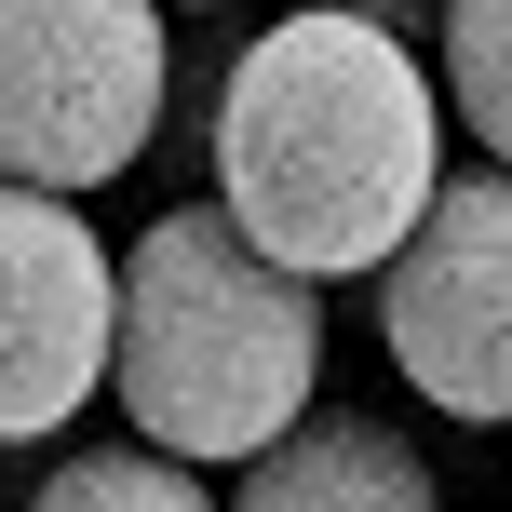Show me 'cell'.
Here are the masks:
<instances>
[{"label":"cell","mask_w":512,"mask_h":512,"mask_svg":"<svg viewBox=\"0 0 512 512\" xmlns=\"http://www.w3.org/2000/svg\"><path fill=\"white\" fill-rule=\"evenodd\" d=\"M445 189V81L364 14H283L230 54L216 216L297 283H378Z\"/></svg>","instance_id":"obj_1"},{"label":"cell","mask_w":512,"mask_h":512,"mask_svg":"<svg viewBox=\"0 0 512 512\" xmlns=\"http://www.w3.org/2000/svg\"><path fill=\"white\" fill-rule=\"evenodd\" d=\"M108 405L162 459H256L324 405V283L270 270L216 203H162L122 243V324H108Z\"/></svg>","instance_id":"obj_2"},{"label":"cell","mask_w":512,"mask_h":512,"mask_svg":"<svg viewBox=\"0 0 512 512\" xmlns=\"http://www.w3.org/2000/svg\"><path fill=\"white\" fill-rule=\"evenodd\" d=\"M176 14L162 0H0V176L14 189H108L162 135Z\"/></svg>","instance_id":"obj_3"},{"label":"cell","mask_w":512,"mask_h":512,"mask_svg":"<svg viewBox=\"0 0 512 512\" xmlns=\"http://www.w3.org/2000/svg\"><path fill=\"white\" fill-rule=\"evenodd\" d=\"M378 351L459 432H512V176L445 162L432 216L378 256Z\"/></svg>","instance_id":"obj_4"},{"label":"cell","mask_w":512,"mask_h":512,"mask_svg":"<svg viewBox=\"0 0 512 512\" xmlns=\"http://www.w3.org/2000/svg\"><path fill=\"white\" fill-rule=\"evenodd\" d=\"M108 324H122L108 230L68 189L0 176V445H54L108 391Z\"/></svg>","instance_id":"obj_5"},{"label":"cell","mask_w":512,"mask_h":512,"mask_svg":"<svg viewBox=\"0 0 512 512\" xmlns=\"http://www.w3.org/2000/svg\"><path fill=\"white\" fill-rule=\"evenodd\" d=\"M230 512H445V486H432V459H418L391 418L310 405L283 445H256V459H243Z\"/></svg>","instance_id":"obj_6"},{"label":"cell","mask_w":512,"mask_h":512,"mask_svg":"<svg viewBox=\"0 0 512 512\" xmlns=\"http://www.w3.org/2000/svg\"><path fill=\"white\" fill-rule=\"evenodd\" d=\"M27 512H216V486L189 459H162V445H68Z\"/></svg>","instance_id":"obj_7"},{"label":"cell","mask_w":512,"mask_h":512,"mask_svg":"<svg viewBox=\"0 0 512 512\" xmlns=\"http://www.w3.org/2000/svg\"><path fill=\"white\" fill-rule=\"evenodd\" d=\"M445 122L486 135V162L512 176V0H445Z\"/></svg>","instance_id":"obj_8"},{"label":"cell","mask_w":512,"mask_h":512,"mask_svg":"<svg viewBox=\"0 0 512 512\" xmlns=\"http://www.w3.org/2000/svg\"><path fill=\"white\" fill-rule=\"evenodd\" d=\"M230 54L243 41H216V14H189L176 27V68H162V135H149V162L162 176H216V108H230Z\"/></svg>","instance_id":"obj_9"},{"label":"cell","mask_w":512,"mask_h":512,"mask_svg":"<svg viewBox=\"0 0 512 512\" xmlns=\"http://www.w3.org/2000/svg\"><path fill=\"white\" fill-rule=\"evenodd\" d=\"M297 14H364V27H391V41H418V27H445V0H297Z\"/></svg>","instance_id":"obj_10"},{"label":"cell","mask_w":512,"mask_h":512,"mask_svg":"<svg viewBox=\"0 0 512 512\" xmlns=\"http://www.w3.org/2000/svg\"><path fill=\"white\" fill-rule=\"evenodd\" d=\"M162 14H243V0H162Z\"/></svg>","instance_id":"obj_11"}]
</instances>
